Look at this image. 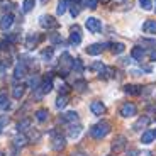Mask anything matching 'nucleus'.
Returning <instances> with one entry per match:
<instances>
[{
  "instance_id": "1",
  "label": "nucleus",
  "mask_w": 156,
  "mask_h": 156,
  "mask_svg": "<svg viewBox=\"0 0 156 156\" xmlns=\"http://www.w3.org/2000/svg\"><path fill=\"white\" fill-rule=\"evenodd\" d=\"M110 129H112V126H110L109 121H100L98 124H95L94 127L90 129V136L94 139H104L110 133Z\"/></svg>"
},
{
  "instance_id": "2",
  "label": "nucleus",
  "mask_w": 156,
  "mask_h": 156,
  "mask_svg": "<svg viewBox=\"0 0 156 156\" xmlns=\"http://www.w3.org/2000/svg\"><path fill=\"white\" fill-rule=\"evenodd\" d=\"M71 70H73V58H71L68 53H63V55L59 56V63H58L59 76H66Z\"/></svg>"
},
{
  "instance_id": "3",
  "label": "nucleus",
  "mask_w": 156,
  "mask_h": 156,
  "mask_svg": "<svg viewBox=\"0 0 156 156\" xmlns=\"http://www.w3.org/2000/svg\"><path fill=\"white\" fill-rule=\"evenodd\" d=\"M127 148V139H126V136H122V134H119V136H115L112 139V144H110V149H112V153H115V154H121L124 149Z\"/></svg>"
},
{
  "instance_id": "4",
  "label": "nucleus",
  "mask_w": 156,
  "mask_h": 156,
  "mask_svg": "<svg viewBox=\"0 0 156 156\" xmlns=\"http://www.w3.org/2000/svg\"><path fill=\"white\" fill-rule=\"evenodd\" d=\"M119 114H121L122 117H134L137 114L136 104H133V102H124L121 105V109H119Z\"/></svg>"
},
{
  "instance_id": "5",
  "label": "nucleus",
  "mask_w": 156,
  "mask_h": 156,
  "mask_svg": "<svg viewBox=\"0 0 156 156\" xmlns=\"http://www.w3.org/2000/svg\"><path fill=\"white\" fill-rule=\"evenodd\" d=\"M39 26H41L43 29H58L59 22L55 20L53 16H41L39 17Z\"/></svg>"
},
{
  "instance_id": "6",
  "label": "nucleus",
  "mask_w": 156,
  "mask_h": 156,
  "mask_svg": "<svg viewBox=\"0 0 156 156\" xmlns=\"http://www.w3.org/2000/svg\"><path fill=\"white\" fill-rule=\"evenodd\" d=\"M85 27L88 29V32L92 34H98L102 31V20H98L97 17H88L85 20Z\"/></svg>"
},
{
  "instance_id": "7",
  "label": "nucleus",
  "mask_w": 156,
  "mask_h": 156,
  "mask_svg": "<svg viewBox=\"0 0 156 156\" xmlns=\"http://www.w3.org/2000/svg\"><path fill=\"white\" fill-rule=\"evenodd\" d=\"M80 43H82V29H80V26L75 24L70 27V44L78 46Z\"/></svg>"
},
{
  "instance_id": "8",
  "label": "nucleus",
  "mask_w": 156,
  "mask_h": 156,
  "mask_svg": "<svg viewBox=\"0 0 156 156\" xmlns=\"http://www.w3.org/2000/svg\"><path fill=\"white\" fill-rule=\"evenodd\" d=\"M107 48V44H102V43H94V44H90V46L85 48V53L90 56H98L102 55V51Z\"/></svg>"
},
{
  "instance_id": "9",
  "label": "nucleus",
  "mask_w": 156,
  "mask_h": 156,
  "mask_svg": "<svg viewBox=\"0 0 156 156\" xmlns=\"http://www.w3.org/2000/svg\"><path fill=\"white\" fill-rule=\"evenodd\" d=\"M26 75H27V65L24 61L17 63L14 68V80H22V78H26Z\"/></svg>"
},
{
  "instance_id": "10",
  "label": "nucleus",
  "mask_w": 156,
  "mask_h": 156,
  "mask_svg": "<svg viewBox=\"0 0 156 156\" xmlns=\"http://www.w3.org/2000/svg\"><path fill=\"white\" fill-rule=\"evenodd\" d=\"M151 124V117H148V115H143V117H139L136 122L133 124V131H143V129H146L148 126Z\"/></svg>"
},
{
  "instance_id": "11",
  "label": "nucleus",
  "mask_w": 156,
  "mask_h": 156,
  "mask_svg": "<svg viewBox=\"0 0 156 156\" xmlns=\"http://www.w3.org/2000/svg\"><path fill=\"white\" fill-rule=\"evenodd\" d=\"M36 90H39L43 95H46V94H49L51 90H53V76H51V73H49V76H46L41 82V85H39V88H36Z\"/></svg>"
},
{
  "instance_id": "12",
  "label": "nucleus",
  "mask_w": 156,
  "mask_h": 156,
  "mask_svg": "<svg viewBox=\"0 0 156 156\" xmlns=\"http://www.w3.org/2000/svg\"><path fill=\"white\" fill-rule=\"evenodd\" d=\"M59 122H63V124H75V122H78V112L70 110V112L63 114V115L59 117Z\"/></svg>"
},
{
  "instance_id": "13",
  "label": "nucleus",
  "mask_w": 156,
  "mask_h": 156,
  "mask_svg": "<svg viewBox=\"0 0 156 156\" xmlns=\"http://www.w3.org/2000/svg\"><path fill=\"white\" fill-rule=\"evenodd\" d=\"M154 139H156V129H146L143 133V136H141V143L143 144H151Z\"/></svg>"
},
{
  "instance_id": "14",
  "label": "nucleus",
  "mask_w": 156,
  "mask_h": 156,
  "mask_svg": "<svg viewBox=\"0 0 156 156\" xmlns=\"http://www.w3.org/2000/svg\"><path fill=\"white\" fill-rule=\"evenodd\" d=\"M43 36H37V34H29L27 39H26V48L27 49H34L36 46H37L39 41H43Z\"/></svg>"
},
{
  "instance_id": "15",
  "label": "nucleus",
  "mask_w": 156,
  "mask_h": 156,
  "mask_svg": "<svg viewBox=\"0 0 156 156\" xmlns=\"http://www.w3.org/2000/svg\"><path fill=\"white\" fill-rule=\"evenodd\" d=\"M12 24H14V16L9 12V14H5V16L0 19V29H2V31H7V29L12 27Z\"/></svg>"
},
{
  "instance_id": "16",
  "label": "nucleus",
  "mask_w": 156,
  "mask_h": 156,
  "mask_svg": "<svg viewBox=\"0 0 156 156\" xmlns=\"http://www.w3.org/2000/svg\"><path fill=\"white\" fill-rule=\"evenodd\" d=\"M90 110H92L94 115H102V114L105 112V105H104L100 100H94L90 104Z\"/></svg>"
},
{
  "instance_id": "17",
  "label": "nucleus",
  "mask_w": 156,
  "mask_h": 156,
  "mask_svg": "<svg viewBox=\"0 0 156 156\" xmlns=\"http://www.w3.org/2000/svg\"><path fill=\"white\" fill-rule=\"evenodd\" d=\"M146 56V49L141 46H134L133 49H131V58L136 59V61H143V58Z\"/></svg>"
},
{
  "instance_id": "18",
  "label": "nucleus",
  "mask_w": 156,
  "mask_h": 156,
  "mask_svg": "<svg viewBox=\"0 0 156 156\" xmlns=\"http://www.w3.org/2000/svg\"><path fill=\"white\" fill-rule=\"evenodd\" d=\"M26 88H27L26 85H16L12 88V97L16 98V100H20V98L26 95Z\"/></svg>"
},
{
  "instance_id": "19",
  "label": "nucleus",
  "mask_w": 156,
  "mask_h": 156,
  "mask_svg": "<svg viewBox=\"0 0 156 156\" xmlns=\"http://www.w3.org/2000/svg\"><path fill=\"white\" fill-rule=\"evenodd\" d=\"M65 146H66V139H65L63 136H56L55 139H53V144H51V148L55 149V151H61Z\"/></svg>"
},
{
  "instance_id": "20",
  "label": "nucleus",
  "mask_w": 156,
  "mask_h": 156,
  "mask_svg": "<svg viewBox=\"0 0 156 156\" xmlns=\"http://www.w3.org/2000/svg\"><path fill=\"white\" fill-rule=\"evenodd\" d=\"M124 92L127 95H141L143 94V87L141 85H124Z\"/></svg>"
},
{
  "instance_id": "21",
  "label": "nucleus",
  "mask_w": 156,
  "mask_h": 156,
  "mask_svg": "<svg viewBox=\"0 0 156 156\" xmlns=\"http://www.w3.org/2000/svg\"><path fill=\"white\" fill-rule=\"evenodd\" d=\"M143 32H146V34H156V20H146L143 24Z\"/></svg>"
},
{
  "instance_id": "22",
  "label": "nucleus",
  "mask_w": 156,
  "mask_h": 156,
  "mask_svg": "<svg viewBox=\"0 0 156 156\" xmlns=\"http://www.w3.org/2000/svg\"><path fill=\"white\" fill-rule=\"evenodd\" d=\"M80 133H82V126L80 124H71L70 126V129H68V137H70V139H76L78 136H80Z\"/></svg>"
},
{
  "instance_id": "23",
  "label": "nucleus",
  "mask_w": 156,
  "mask_h": 156,
  "mask_svg": "<svg viewBox=\"0 0 156 156\" xmlns=\"http://www.w3.org/2000/svg\"><path fill=\"white\" fill-rule=\"evenodd\" d=\"M73 88L76 90V92H85V90L88 88V82H87V80H83V78H78V80H75Z\"/></svg>"
},
{
  "instance_id": "24",
  "label": "nucleus",
  "mask_w": 156,
  "mask_h": 156,
  "mask_svg": "<svg viewBox=\"0 0 156 156\" xmlns=\"http://www.w3.org/2000/svg\"><path fill=\"white\" fill-rule=\"evenodd\" d=\"M48 119H49V110H48V109L36 110V121H37V122H46Z\"/></svg>"
},
{
  "instance_id": "25",
  "label": "nucleus",
  "mask_w": 156,
  "mask_h": 156,
  "mask_svg": "<svg viewBox=\"0 0 156 156\" xmlns=\"http://www.w3.org/2000/svg\"><path fill=\"white\" fill-rule=\"evenodd\" d=\"M27 143H29V139H27L26 134H19V136L14 137V146H16V148H24Z\"/></svg>"
},
{
  "instance_id": "26",
  "label": "nucleus",
  "mask_w": 156,
  "mask_h": 156,
  "mask_svg": "<svg viewBox=\"0 0 156 156\" xmlns=\"http://www.w3.org/2000/svg\"><path fill=\"white\" fill-rule=\"evenodd\" d=\"M68 0H58V7H56V14L58 16H63V14H66L68 10Z\"/></svg>"
},
{
  "instance_id": "27",
  "label": "nucleus",
  "mask_w": 156,
  "mask_h": 156,
  "mask_svg": "<svg viewBox=\"0 0 156 156\" xmlns=\"http://www.w3.org/2000/svg\"><path fill=\"white\" fill-rule=\"evenodd\" d=\"M53 53H55V48L53 46L44 48V49L41 51V59H43V61H49V59L53 58Z\"/></svg>"
},
{
  "instance_id": "28",
  "label": "nucleus",
  "mask_w": 156,
  "mask_h": 156,
  "mask_svg": "<svg viewBox=\"0 0 156 156\" xmlns=\"http://www.w3.org/2000/svg\"><path fill=\"white\" fill-rule=\"evenodd\" d=\"M31 129V119H22V121H19V124H17V131L19 133H24V131H29Z\"/></svg>"
},
{
  "instance_id": "29",
  "label": "nucleus",
  "mask_w": 156,
  "mask_h": 156,
  "mask_svg": "<svg viewBox=\"0 0 156 156\" xmlns=\"http://www.w3.org/2000/svg\"><path fill=\"white\" fill-rule=\"evenodd\" d=\"M88 70H94V71H97L98 75H102V73H104V70H105V65H104L102 61H95V63L90 65Z\"/></svg>"
},
{
  "instance_id": "30",
  "label": "nucleus",
  "mask_w": 156,
  "mask_h": 156,
  "mask_svg": "<svg viewBox=\"0 0 156 156\" xmlns=\"http://www.w3.org/2000/svg\"><path fill=\"white\" fill-rule=\"evenodd\" d=\"M110 46H112V53H114V55H122V53L126 51L124 43H112Z\"/></svg>"
},
{
  "instance_id": "31",
  "label": "nucleus",
  "mask_w": 156,
  "mask_h": 156,
  "mask_svg": "<svg viewBox=\"0 0 156 156\" xmlns=\"http://www.w3.org/2000/svg\"><path fill=\"white\" fill-rule=\"evenodd\" d=\"M68 10H70V14H71V17H78V14H80V10H82V4H71L70 7H68Z\"/></svg>"
},
{
  "instance_id": "32",
  "label": "nucleus",
  "mask_w": 156,
  "mask_h": 156,
  "mask_svg": "<svg viewBox=\"0 0 156 156\" xmlns=\"http://www.w3.org/2000/svg\"><path fill=\"white\" fill-rule=\"evenodd\" d=\"M82 7L90 9V10H95L98 7V0H82Z\"/></svg>"
},
{
  "instance_id": "33",
  "label": "nucleus",
  "mask_w": 156,
  "mask_h": 156,
  "mask_svg": "<svg viewBox=\"0 0 156 156\" xmlns=\"http://www.w3.org/2000/svg\"><path fill=\"white\" fill-rule=\"evenodd\" d=\"M68 104V95H59L56 98V109H65Z\"/></svg>"
},
{
  "instance_id": "34",
  "label": "nucleus",
  "mask_w": 156,
  "mask_h": 156,
  "mask_svg": "<svg viewBox=\"0 0 156 156\" xmlns=\"http://www.w3.org/2000/svg\"><path fill=\"white\" fill-rule=\"evenodd\" d=\"M9 107H10V102H9L7 95L0 92V109H2V110H7Z\"/></svg>"
},
{
  "instance_id": "35",
  "label": "nucleus",
  "mask_w": 156,
  "mask_h": 156,
  "mask_svg": "<svg viewBox=\"0 0 156 156\" xmlns=\"http://www.w3.org/2000/svg\"><path fill=\"white\" fill-rule=\"evenodd\" d=\"M27 139L29 141H39L41 139V133L36 131V129H29L27 131Z\"/></svg>"
},
{
  "instance_id": "36",
  "label": "nucleus",
  "mask_w": 156,
  "mask_h": 156,
  "mask_svg": "<svg viewBox=\"0 0 156 156\" xmlns=\"http://www.w3.org/2000/svg\"><path fill=\"white\" fill-rule=\"evenodd\" d=\"M34 5H36V0H24L22 10H24V12H31L32 9H34Z\"/></svg>"
},
{
  "instance_id": "37",
  "label": "nucleus",
  "mask_w": 156,
  "mask_h": 156,
  "mask_svg": "<svg viewBox=\"0 0 156 156\" xmlns=\"http://www.w3.org/2000/svg\"><path fill=\"white\" fill-rule=\"evenodd\" d=\"M49 41H51V44H61L63 43L61 36H59L58 32H51V34H49Z\"/></svg>"
},
{
  "instance_id": "38",
  "label": "nucleus",
  "mask_w": 156,
  "mask_h": 156,
  "mask_svg": "<svg viewBox=\"0 0 156 156\" xmlns=\"http://www.w3.org/2000/svg\"><path fill=\"white\" fill-rule=\"evenodd\" d=\"M141 44H143V48H146V46L156 48V39H149V37H141Z\"/></svg>"
},
{
  "instance_id": "39",
  "label": "nucleus",
  "mask_w": 156,
  "mask_h": 156,
  "mask_svg": "<svg viewBox=\"0 0 156 156\" xmlns=\"http://www.w3.org/2000/svg\"><path fill=\"white\" fill-rule=\"evenodd\" d=\"M12 7H16V5L12 4L10 0H2V2H0V9H2V10H5L9 14V10H10Z\"/></svg>"
},
{
  "instance_id": "40",
  "label": "nucleus",
  "mask_w": 156,
  "mask_h": 156,
  "mask_svg": "<svg viewBox=\"0 0 156 156\" xmlns=\"http://www.w3.org/2000/svg\"><path fill=\"white\" fill-rule=\"evenodd\" d=\"M139 5L143 10H151L153 9V2L151 0H139Z\"/></svg>"
},
{
  "instance_id": "41",
  "label": "nucleus",
  "mask_w": 156,
  "mask_h": 156,
  "mask_svg": "<svg viewBox=\"0 0 156 156\" xmlns=\"http://www.w3.org/2000/svg\"><path fill=\"white\" fill-rule=\"evenodd\" d=\"M73 70H76L78 73H80V71H83V63H82V59H80V58L73 59Z\"/></svg>"
},
{
  "instance_id": "42",
  "label": "nucleus",
  "mask_w": 156,
  "mask_h": 156,
  "mask_svg": "<svg viewBox=\"0 0 156 156\" xmlns=\"http://www.w3.org/2000/svg\"><path fill=\"white\" fill-rule=\"evenodd\" d=\"M17 39H19V36H17V34H7V36H5V41L10 43V44L17 43Z\"/></svg>"
},
{
  "instance_id": "43",
  "label": "nucleus",
  "mask_w": 156,
  "mask_h": 156,
  "mask_svg": "<svg viewBox=\"0 0 156 156\" xmlns=\"http://www.w3.org/2000/svg\"><path fill=\"white\" fill-rule=\"evenodd\" d=\"M149 59H151V61H156V49H153V51H149Z\"/></svg>"
},
{
  "instance_id": "44",
  "label": "nucleus",
  "mask_w": 156,
  "mask_h": 156,
  "mask_svg": "<svg viewBox=\"0 0 156 156\" xmlns=\"http://www.w3.org/2000/svg\"><path fill=\"white\" fill-rule=\"evenodd\" d=\"M5 124H9V119L2 115V117H0V127H2V126H5Z\"/></svg>"
},
{
  "instance_id": "45",
  "label": "nucleus",
  "mask_w": 156,
  "mask_h": 156,
  "mask_svg": "<svg viewBox=\"0 0 156 156\" xmlns=\"http://www.w3.org/2000/svg\"><path fill=\"white\" fill-rule=\"evenodd\" d=\"M71 156H87L85 153H82V151H73L71 153Z\"/></svg>"
},
{
  "instance_id": "46",
  "label": "nucleus",
  "mask_w": 156,
  "mask_h": 156,
  "mask_svg": "<svg viewBox=\"0 0 156 156\" xmlns=\"http://www.w3.org/2000/svg\"><path fill=\"white\" fill-rule=\"evenodd\" d=\"M5 71H7V68H5V66H2V65H0V78L4 76V73H5Z\"/></svg>"
},
{
  "instance_id": "47",
  "label": "nucleus",
  "mask_w": 156,
  "mask_h": 156,
  "mask_svg": "<svg viewBox=\"0 0 156 156\" xmlns=\"http://www.w3.org/2000/svg\"><path fill=\"white\" fill-rule=\"evenodd\" d=\"M129 63H131V61H129V58H124V59H122V65H129Z\"/></svg>"
},
{
  "instance_id": "48",
  "label": "nucleus",
  "mask_w": 156,
  "mask_h": 156,
  "mask_svg": "<svg viewBox=\"0 0 156 156\" xmlns=\"http://www.w3.org/2000/svg\"><path fill=\"white\" fill-rule=\"evenodd\" d=\"M41 2H43V4H46V2H48V0H41Z\"/></svg>"
},
{
  "instance_id": "49",
  "label": "nucleus",
  "mask_w": 156,
  "mask_h": 156,
  "mask_svg": "<svg viewBox=\"0 0 156 156\" xmlns=\"http://www.w3.org/2000/svg\"><path fill=\"white\" fill-rule=\"evenodd\" d=\"M0 156H4V153H2V151H0Z\"/></svg>"
},
{
  "instance_id": "50",
  "label": "nucleus",
  "mask_w": 156,
  "mask_h": 156,
  "mask_svg": "<svg viewBox=\"0 0 156 156\" xmlns=\"http://www.w3.org/2000/svg\"><path fill=\"white\" fill-rule=\"evenodd\" d=\"M0 133H2V127H0Z\"/></svg>"
},
{
  "instance_id": "51",
  "label": "nucleus",
  "mask_w": 156,
  "mask_h": 156,
  "mask_svg": "<svg viewBox=\"0 0 156 156\" xmlns=\"http://www.w3.org/2000/svg\"><path fill=\"white\" fill-rule=\"evenodd\" d=\"M109 156H112V154H109Z\"/></svg>"
},
{
  "instance_id": "52",
  "label": "nucleus",
  "mask_w": 156,
  "mask_h": 156,
  "mask_svg": "<svg viewBox=\"0 0 156 156\" xmlns=\"http://www.w3.org/2000/svg\"><path fill=\"white\" fill-rule=\"evenodd\" d=\"M154 10H156V7H154Z\"/></svg>"
}]
</instances>
